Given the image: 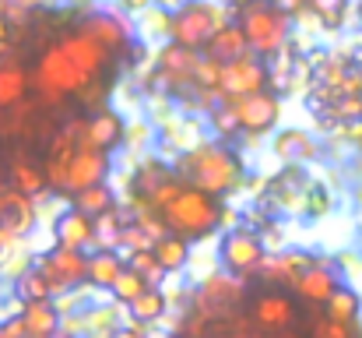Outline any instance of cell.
Wrapping results in <instances>:
<instances>
[{
  "instance_id": "44",
  "label": "cell",
  "mask_w": 362,
  "mask_h": 338,
  "mask_svg": "<svg viewBox=\"0 0 362 338\" xmlns=\"http://www.w3.org/2000/svg\"><path fill=\"white\" fill-rule=\"evenodd\" d=\"M0 338H14L11 332H7V325H4V321H0Z\"/></svg>"
},
{
  "instance_id": "34",
  "label": "cell",
  "mask_w": 362,
  "mask_h": 338,
  "mask_svg": "<svg viewBox=\"0 0 362 338\" xmlns=\"http://www.w3.org/2000/svg\"><path fill=\"white\" fill-rule=\"evenodd\" d=\"M127 268H134V271H137V275H141L148 286H155V289H158V282H162V275H165V271H162V264L155 261L151 247H148V250H130Z\"/></svg>"
},
{
  "instance_id": "6",
  "label": "cell",
  "mask_w": 362,
  "mask_h": 338,
  "mask_svg": "<svg viewBox=\"0 0 362 338\" xmlns=\"http://www.w3.org/2000/svg\"><path fill=\"white\" fill-rule=\"evenodd\" d=\"M229 18H226V11L218 4H211V0H190L180 11H173V18H169V43L204 53V46L215 39V32Z\"/></svg>"
},
{
  "instance_id": "16",
  "label": "cell",
  "mask_w": 362,
  "mask_h": 338,
  "mask_svg": "<svg viewBox=\"0 0 362 338\" xmlns=\"http://www.w3.org/2000/svg\"><path fill=\"white\" fill-rule=\"evenodd\" d=\"M78 25H81L95 43H103L110 53H117V57H123V53L130 50V25H127V18L117 14V11H92V14H85Z\"/></svg>"
},
{
  "instance_id": "3",
  "label": "cell",
  "mask_w": 362,
  "mask_h": 338,
  "mask_svg": "<svg viewBox=\"0 0 362 338\" xmlns=\"http://www.w3.org/2000/svg\"><path fill=\"white\" fill-rule=\"evenodd\" d=\"M180 180H187L190 187L211 194V198H226L243 184V159L240 152L226 141H201L190 152L180 155L176 162Z\"/></svg>"
},
{
  "instance_id": "18",
  "label": "cell",
  "mask_w": 362,
  "mask_h": 338,
  "mask_svg": "<svg viewBox=\"0 0 362 338\" xmlns=\"http://www.w3.org/2000/svg\"><path fill=\"white\" fill-rule=\"evenodd\" d=\"M338 289H341V282H338L334 268L324 264V261H313V264L296 278V286H292L296 300H303V303H310V307H327V300H331Z\"/></svg>"
},
{
  "instance_id": "28",
  "label": "cell",
  "mask_w": 362,
  "mask_h": 338,
  "mask_svg": "<svg viewBox=\"0 0 362 338\" xmlns=\"http://www.w3.org/2000/svg\"><path fill=\"white\" fill-rule=\"evenodd\" d=\"M67 201H71V208H78V212L88 215V219H99V215L113 212V191H110L106 184L88 187V191H81V194H74V198H67Z\"/></svg>"
},
{
  "instance_id": "15",
  "label": "cell",
  "mask_w": 362,
  "mask_h": 338,
  "mask_svg": "<svg viewBox=\"0 0 362 338\" xmlns=\"http://www.w3.org/2000/svg\"><path fill=\"white\" fill-rule=\"evenodd\" d=\"M81 141H88L99 152H113L127 141V123H123V116L117 110L99 106L92 116L88 113L81 116Z\"/></svg>"
},
{
  "instance_id": "23",
  "label": "cell",
  "mask_w": 362,
  "mask_h": 338,
  "mask_svg": "<svg viewBox=\"0 0 362 338\" xmlns=\"http://www.w3.org/2000/svg\"><path fill=\"white\" fill-rule=\"evenodd\" d=\"M60 307L49 300V303H21V325H25V332L28 338H53L60 332Z\"/></svg>"
},
{
  "instance_id": "27",
  "label": "cell",
  "mask_w": 362,
  "mask_h": 338,
  "mask_svg": "<svg viewBox=\"0 0 362 338\" xmlns=\"http://www.w3.org/2000/svg\"><path fill=\"white\" fill-rule=\"evenodd\" d=\"M151 254H155V261L162 264V271L169 275V271H180V268L190 261V243L180 240V236H173V232H165V236H158V240L151 243Z\"/></svg>"
},
{
  "instance_id": "33",
  "label": "cell",
  "mask_w": 362,
  "mask_h": 338,
  "mask_svg": "<svg viewBox=\"0 0 362 338\" xmlns=\"http://www.w3.org/2000/svg\"><path fill=\"white\" fill-rule=\"evenodd\" d=\"M123 232H127V225H123L120 212L99 215V219H95V247H99V250H117L123 243Z\"/></svg>"
},
{
  "instance_id": "45",
  "label": "cell",
  "mask_w": 362,
  "mask_h": 338,
  "mask_svg": "<svg viewBox=\"0 0 362 338\" xmlns=\"http://www.w3.org/2000/svg\"><path fill=\"white\" fill-rule=\"evenodd\" d=\"M53 338H78V335H74V332H57Z\"/></svg>"
},
{
  "instance_id": "4",
  "label": "cell",
  "mask_w": 362,
  "mask_h": 338,
  "mask_svg": "<svg viewBox=\"0 0 362 338\" xmlns=\"http://www.w3.org/2000/svg\"><path fill=\"white\" fill-rule=\"evenodd\" d=\"M236 25L243 28L250 50L264 57L267 64L292 43V18L274 4V0H246L236 4Z\"/></svg>"
},
{
  "instance_id": "22",
  "label": "cell",
  "mask_w": 362,
  "mask_h": 338,
  "mask_svg": "<svg viewBox=\"0 0 362 338\" xmlns=\"http://www.w3.org/2000/svg\"><path fill=\"white\" fill-rule=\"evenodd\" d=\"M253 50H250V43H246V35H243V28L236 21H226L218 32H215V39L204 46V57L208 60H215V64H233V60H243V57H250Z\"/></svg>"
},
{
  "instance_id": "30",
  "label": "cell",
  "mask_w": 362,
  "mask_h": 338,
  "mask_svg": "<svg viewBox=\"0 0 362 338\" xmlns=\"http://www.w3.org/2000/svg\"><path fill=\"white\" fill-rule=\"evenodd\" d=\"M349 4H352V0H306V11L317 18V25H320L324 32H334V28L345 25Z\"/></svg>"
},
{
  "instance_id": "24",
  "label": "cell",
  "mask_w": 362,
  "mask_h": 338,
  "mask_svg": "<svg viewBox=\"0 0 362 338\" xmlns=\"http://www.w3.org/2000/svg\"><path fill=\"white\" fill-rule=\"evenodd\" d=\"M176 176V169H165L162 162H141L137 173L130 176V191H134V201L148 208V201Z\"/></svg>"
},
{
  "instance_id": "19",
  "label": "cell",
  "mask_w": 362,
  "mask_h": 338,
  "mask_svg": "<svg viewBox=\"0 0 362 338\" xmlns=\"http://www.w3.org/2000/svg\"><path fill=\"white\" fill-rule=\"evenodd\" d=\"M313 264V257L310 254H303V250H288V254H267L264 257V264H260V271L253 275V278H260V286H278V289H292L296 286V278L306 271Z\"/></svg>"
},
{
  "instance_id": "46",
  "label": "cell",
  "mask_w": 362,
  "mask_h": 338,
  "mask_svg": "<svg viewBox=\"0 0 362 338\" xmlns=\"http://www.w3.org/2000/svg\"><path fill=\"white\" fill-rule=\"evenodd\" d=\"M359 145H362V127H359Z\"/></svg>"
},
{
  "instance_id": "41",
  "label": "cell",
  "mask_w": 362,
  "mask_h": 338,
  "mask_svg": "<svg viewBox=\"0 0 362 338\" xmlns=\"http://www.w3.org/2000/svg\"><path fill=\"white\" fill-rule=\"evenodd\" d=\"M288 18H299V14H306V0H274Z\"/></svg>"
},
{
  "instance_id": "42",
  "label": "cell",
  "mask_w": 362,
  "mask_h": 338,
  "mask_svg": "<svg viewBox=\"0 0 362 338\" xmlns=\"http://www.w3.org/2000/svg\"><path fill=\"white\" fill-rule=\"evenodd\" d=\"M120 7L127 14H144L148 7H155V0H120Z\"/></svg>"
},
{
  "instance_id": "47",
  "label": "cell",
  "mask_w": 362,
  "mask_h": 338,
  "mask_svg": "<svg viewBox=\"0 0 362 338\" xmlns=\"http://www.w3.org/2000/svg\"><path fill=\"white\" fill-rule=\"evenodd\" d=\"M233 4H246V0H233Z\"/></svg>"
},
{
  "instance_id": "5",
  "label": "cell",
  "mask_w": 362,
  "mask_h": 338,
  "mask_svg": "<svg viewBox=\"0 0 362 338\" xmlns=\"http://www.w3.org/2000/svg\"><path fill=\"white\" fill-rule=\"evenodd\" d=\"M243 317L267 338H278L292 328H299V300L292 289H278V286H260L253 293H246V307Z\"/></svg>"
},
{
  "instance_id": "38",
  "label": "cell",
  "mask_w": 362,
  "mask_h": 338,
  "mask_svg": "<svg viewBox=\"0 0 362 338\" xmlns=\"http://www.w3.org/2000/svg\"><path fill=\"white\" fill-rule=\"evenodd\" d=\"M169 18H173V11L148 7V11L141 14V28H144L148 35H169Z\"/></svg>"
},
{
  "instance_id": "40",
  "label": "cell",
  "mask_w": 362,
  "mask_h": 338,
  "mask_svg": "<svg viewBox=\"0 0 362 338\" xmlns=\"http://www.w3.org/2000/svg\"><path fill=\"white\" fill-rule=\"evenodd\" d=\"M226 338H267V335H260V332H257V328H253V325L243 317L236 328H229V335H226Z\"/></svg>"
},
{
  "instance_id": "11",
  "label": "cell",
  "mask_w": 362,
  "mask_h": 338,
  "mask_svg": "<svg viewBox=\"0 0 362 338\" xmlns=\"http://www.w3.org/2000/svg\"><path fill=\"white\" fill-rule=\"evenodd\" d=\"M35 268L46 275V282L53 286V293H71L81 282H88V254L71 250V247H49Z\"/></svg>"
},
{
  "instance_id": "29",
  "label": "cell",
  "mask_w": 362,
  "mask_h": 338,
  "mask_svg": "<svg viewBox=\"0 0 362 338\" xmlns=\"http://www.w3.org/2000/svg\"><path fill=\"white\" fill-rule=\"evenodd\" d=\"M14 293H18V300H21V303H49V300L57 296V293H53V286L46 282V275H42L39 268L21 271V275H18Z\"/></svg>"
},
{
  "instance_id": "12",
  "label": "cell",
  "mask_w": 362,
  "mask_h": 338,
  "mask_svg": "<svg viewBox=\"0 0 362 338\" xmlns=\"http://www.w3.org/2000/svg\"><path fill=\"white\" fill-rule=\"evenodd\" d=\"M204 53L197 50H187V46H176V43H165L155 57V78L169 89V92H194V78H197V67H201Z\"/></svg>"
},
{
  "instance_id": "20",
  "label": "cell",
  "mask_w": 362,
  "mask_h": 338,
  "mask_svg": "<svg viewBox=\"0 0 362 338\" xmlns=\"http://www.w3.org/2000/svg\"><path fill=\"white\" fill-rule=\"evenodd\" d=\"M310 184H313V180H310L299 166H288V169H281L278 176H271V180H267V198H271L278 208L296 212V208H303Z\"/></svg>"
},
{
  "instance_id": "35",
  "label": "cell",
  "mask_w": 362,
  "mask_h": 338,
  "mask_svg": "<svg viewBox=\"0 0 362 338\" xmlns=\"http://www.w3.org/2000/svg\"><path fill=\"white\" fill-rule=\"evenodd\" d=\"M144 289H151V286H148V282H144V278H141L134 268H127L120 278H117V286H113L110 293L117 296V303H127V307H130V303H134V300H137Z\"/></svg>"
},
{
  "instance_id": "7",
  "label": "cell",
  "mask_w": 362,
  "mask_h": 338,
  "mask_svg": "<svg viewBox=\"0 0 362 338\" xmlns=\"http://www.w3.org/2000/svg\"><path fill=\"white\" fill-rule=\"evenodd\" d=\"M246 307V289L240 278L233 275H215L197 289V310L194 317L204 325H226L229 317H236Z\"/></svg>"
},
{
  "instance_id": "8",
  "label": "cell",
  "mask_w": 362,
  "mask_h": 338,
  "mask_svg": "<svg viewBox=\"0 0 362 338\" xmlns=\"http://www.w3.org/2000/svg\"><path fill=\"white\" fill-rule=\"evenodd\" d=\"M264 257H267V247H264L260 232H253V229H229L218 240V264L226 275H233L240 282L260 271Z\"/></svg>"
},
{
  "instance_id": "31",
  "label": "cell",
  "mask_w": 362,
  "mask_h": 338,
  "mask_svg": "<svg viewBox=\"0 0 362 338\" xmlns=\"http://www.w3.org/2000/svg\"><path fill=\"white\" fill-rule=\"evenodd\" d=\"M359 293L356 289H349V286H341L331 300H327V307H324V317H331V321H338V325H356V317H359Z\"/></svg>"
},
{
  "instance_id": "37",
  "label": "cell",
  "mask_w": 362,
  "mask_h": 338,
  "mask_svg": "<svg viewBox=\"0 0 362 338\" xmlns=\"http://www.w3.org/2000/svg\"><path fill=\"white\" fill-rule=\"evenodd\" d=\"M306 338H356V325H338V321H331V317L320 314V317L310 325Z\"/></svg>"
},
{
  "instance_id": "32",
  "label": "cell",
  "mask_w": 362,
  "mask_h": 338,
  "mask_svg": "<svg viewBox=\"0 0 362 338\" xmlns=\"http://www.w3.org/2000/svg\"><path fill=\"white\" fill-rule=\"evenodd\" d=\"M165 314V293L162 289H144L134 303H130V317H134V325H155L158 317Z\"/></svg>"
},
{
  "instance_id": "10",
  "label": "cell",
  "mask_w": 362,
  "mask_h": 338,
  "mask_svg": "<svg viewBox=\"0 0 362 338\" xmlns=\"http://www.w3.org/2000/svg\"><path fill=\"white\" fill-rule=\"evenodd\" d=\"M226 106L236 116L240 134L260 137V134L274 130V123L281 116V96L274 89H264V92H253V96H243V99H226Z\"/></svg>"
},
{
  "instance_id": "21",
  "label": "cell",
  "mask_w": 362,
  "mask_h": 338,
  "mask_svg": "<svg viewBox=\"0 0 362 338\" xmlns=\"http://www.w3.org/2000/svg\"><path fill=\"white\" fill-rule=\"evenodd\" d=\"M53 240H57V247H71V250L95 247V219L81 215L78 208H67L53 222Z\"/></svg>"
},
{
  "instance_id": "25",
  "label": "cell",
  "mask_w": 362,
  "mask_h": 338,
  "mask_svg": "<svg viewBox=\"0 0 362 338\" xmlns=\"http://www.w3.org/2000/svg\"><path fill=\"white\" fill-rule=\"evenodd\" d=\"M123 271H127V261H123V254H117V250H95L88 257V282L95 289H113Z\"/></svg>"
},
{
  "instance_id": "43",
  "label": "cell",
  "mask_w": 362,
  "mask_h": 338,
  "mask_svg": "<svg viewBox=\"0 0 362 338\" xmlns=\"http://www.w3.org/2000/svg\"><path fill=\"white\" fill-rule=\"evenodd\" d=\"M7 35H11V25H7V18L0 14V46H7Z\"/></svg>"
},
{
  "instance_id": "26",
  "label": "cell",
  "mask_w": 362,
  "mask_h": 338,
  "mask_svg": "<svg viewBox=\"0 0 362 338\" xmlns=\"http://www.w3.org/2000/svg\"><path fill=\"white\" fill-rule=\"evenodd\" d=\"M313 152H317L313 137H310L306 130H299V127H288V130H281V134L274 137V155H278V159H285L288 166L306 162Z\"/></svg>"
},
{
  "instance_id": "17",
  "label": "cell",
  "mask_w": 362,
  "mask_h": 338,
  "mask_svg": "<svg viewBox=\"0 0 362 338\" xmlns=\"http://www.w3.org/2000/svg\"><path fill=\"white\" fill-rule=\"evenodd\" d=\"M7 187H14V191L25 194V198H35V194L49 191L42 155H35V152H28V148L14 152L11 162H7Z\"/></svg>"
},
{
  "instance_id": "1",
  "label": "cell",
  "mask_w": 362,
  "mask_h": 338,
  "mask_svg": "<svg viewBox=\"0 0 362 338\" xmlns=\"http://www.w3.org/2000/svg\"><path fill=\"white\" fill-rule=\"evenodd\" d=\"M117 53L95 43L81 25L49 39L32 64V96L46 110L60 106H88L106 96Z\"/></svg>"
},
{
  "instance_id": "2",
  "label": "cell",
  "mask_w": 362,
  "mask_h": 338,
  "mask_svg": "<svg viewBox=\"0 0 362 338\" xmlns=\"http://www.w3.org/2000/svg\"><path fill=\"white\" fill-rule=\"evenodd\" d=\"M148 212L162 222L165 232L180 236V240H208L211 232H218V225L226 222V205L222 198H211L197 187H190L187 180H180V173L148 201Z\"/></svg>"
},
{
  "instance_id": "39",
  "label": "cell",
  "mask_w": 362,
  "mask_h": 338,
  "mask_svg": "<svg viewBox=\"0 0 362 338\" xmlns=\"http://www.w3.org/2000/svg\"><path fill=\"white\" fill-rule=\"evenodd\" d=\"M327 208H331V194H327V187H324V184H310L306 201H303V212H306V215H324Z\"/></svg>"
},
{
  "instance_id": "9",
  "label": "cell",
  "mask_w": 362,
  "mask_h": 338,
  "mask_svg": "<svg viewBox=\"0 0 362 338\" xmlns=\"http://www.w3.org/2000/svg\"><path fill=\"white\" fill-rule=\"evenodd\" d=\"M264 89H271V64L257 53L233 60V64H222V71H218V99L222 103L264 92Z\"/></svg>"
},
{
  "instance_id": "13",
  "label": "cell",
  "mask_w": 362,
  "mask_h": 338,
  "mask_svg": "<svg viewBox=\"0 0 362 338\" xmlns=\"http://www.w3.org/2000/svg\"><path fill=\"white\" fill-rule=\"evenodd\" d=\"M32 96V64L11 50L0 46V113L21 110Z\"/></svg>"
},
{
  "instance_id": "36",
  "label": "cell",
  "mask_w": 362,
  "mask_h": 338,
  "mask_svg": "<svg viewBox=\"0 0 362 338\" xmlns=\"http://www.w3.org/2000/svg\"><path fill=\"white\" fill-rule=\"evenodd\" d=\"M39 4H42V0H0V14L7 18L11 28H25L28 18H32V11H35Z\"/></svg>"
},
{
  "instance_id": "14",
  "label": "cell",
  "mask_w": 362,
  "mask_h": 338,
  "mask_svg": "<svg viewBox=\"0 0 362 338\" xmlns=\"http://www.w3.org/2000/svg\"><path fill=\"white\" fill-rule=\"evenodd\" d=\"M110 162H113L110 152H99V148H92L88 141H81L78 152L71 155V166H67V176H64V198H74V194H81V191H88V187L106 184Z\"/></svg>"
}]
</instances>
